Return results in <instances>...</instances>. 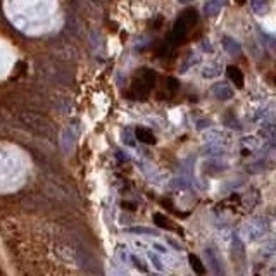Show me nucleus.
<instances>
[{
  "mask_svg": "<svg viewBox=\"0 0 276 276\" xmlns=\"http://www.w3.org/2000/svg\"><path fill=\"white\" fill-rule=\"evenodd\" d=\"M270 230V223H268L266 218H252L245 223L244 226V235H245V240H259L263 235L268 233Z\"/></svg>",
  "mask_w": 276,
  "mask_h": 276,
  "instance_id": "obj_1",
  "label": "nucleus"
},
{
  "mask_svg": "<svg viewBox=\"0 0 276 276\" xmlns=\"http://www.w3.org/2000/svg\"><path fill=\"white\" fill-rule=\"evenodd\" d=\"M204 256H206V259H207V268L212 276H228L225 261H223L221 254L218 252V249L206 247L204 249Z\"/></svg>",
  "mask_w": 276,
  "mask_h": 276,
  "instance_id": "obj_2",
  "label": "nucleus"
},
{
  "mask_svg": "<svg viewBox=\"0 0 276 276\" xmlns=\"http://www.w3.org/2000/svg\"><path fill=\"white\" fill-rule=\"evenodd\" d=\"M154 80H155V74L150 69H143L138 74L137 81L133 83V90L137 92L138 99H145L147 97V93L150 92L152 85H154Z\"/></svg>",
  "mask_w": 276,
  "mask_h": 276,
  "instance_id": "obj_3",
  "label": "nucleus"
},
{
  "mask_svg": "<svg viewBox=\"0 0 276 276\" xmlns=\"http://www.w3.org/2000/svg\"><path fill=\"white\" fill-rule=\"evenodd\" d=\"M135 137L138 138V141H141V143H147V145H154V143H155V137H154V133H152L148 128H143V126H140V128H137Z\"/></svg>",
  "mask_w": 276,
  "mask_h": 276,
  "instance_id": "obj_4",
  "label": "nucleus"
},
{
  "mask_svg": "<svg viewBox=\"0 0 276 276\" xmlns=\"http://www.w3.org/2000/svg\"><path fill=\"white\" fill-rule=\"evenodd\" d=\"M188 264H190V268L195 271V275L202 276L206 273V266H204V263L200 261V257L195 256V254H190L188 256Z\"/></svg>",
  "mask_w": 276,
  "mask_h": 276,
  "instance_id": "obj_5",
  "label": "nucleus"
},
{
  "mask_svg": "<svg viewBox=\"0 0 276 276\" xmlns=\"http://www.w3.org/2000/svg\"><path fill=\"white\" fill-rule=\"evenodd\" d=\"M126 233H133V235H147V237H157L159 231L152 230L148 226H130V228L125 230Z\"/></svg>",
  "mask_w": 276,
  "mask_h": 276,
  "instance_id": "obj_6",
  "label": "nucleus"
},
{
  "mask_svg": "<svg viewBox=\"0 0 276 276\" xmlns=\"http://www.w3.org/2000/svg\"><path fill=\"white\" fill-rule=\"evenodd\" d=\"M228 74H230L231 81H233V83L237 85L238 88H242V87H244V76H242L240 69H238V68H235V66H230V68H228Z\"/></svg>",
  "mask_w": 276,
  "mask_h": 276,
  "instance_id": "obj_7",
  "label": "nucleus"
},
{
  "mask_svg": "<svg viewBox=\"0 0 276 276\" xmlns=\"http://www.w3.org/2000/svg\"><path fill=\"white\" fill-rule=\"evenodd\" d=\"M130 261H132L133 266H135L137 270H140L141 273H147V271H148L147 264H145V261L141 259V257H138V256H132V259H130Z\"/></svg>",
  "mask_w": 276,
  "mask_h": 276,
  "instance_id": "obj_8",
  "label": "nucleus"
},
{
  "mask_svg": "<svg viewBox=\"0 0 276 276\" xmlns=\"http://www.w3.org/2000/svg\"><path fill=\"white\" fill-rule=\"evenodd\" d=\"M148 261H150L152 264H154V268L157 271H162V263H161V259H159V256L155 252H148Z\"/></svg>",
  "mask_w": 276,
  "mask_h": 276,
  "instance_id": "obj_9",
  "label": "nucleus"
},
{
  "mask_svg": "<svg viewBox=\"0 0 276 276\" xmlns=\"http://www.w3.org/2000/svg\"><path fill=\"white\" fill-rule=\"evenodd\" d=\"M154 221H155V225L159 226V228H167L169 226V221L166 219V216H162V214H154Z\"/></svg>",
  "mask_w": 276,
  "mask_h": 276,
  "instance_id": "obj_10",
  "label": "nucleus"
},
{
  "mask_svg": "<svg viewBox=\"0 0 276 276\" xmlns=\"http://www.w3.org/2000/svg\"><path fill=\"white\" fill-rule=\"evenodd\" d=\"M166 240H167V244H169L171 247L174 249V251H183V245H181L178 240H174V238H171V237H167Z\"/></svg>",
  "mask_w": 276,
  "mask_h": 276,
  "instance_id": "obj_11",
  "label": "nucleus"
},
{
  "mask_svg": "<svg viewBox=\"0 0 276 276\" xmlns=\"http://www.w3.org/2000/svg\"><path fill=\"white\" fill-rule=\"evenodd\" d=\"M118 254H119V259H121L123 263H126V261H130V259H132V256H130V254L126 252V251H123V249H119Z\"/></svg>",
  "mask_w": 276,
  "mask_h": 276,
  "instance_id": "obj_12",
  "label": "nucleus"
},
{
  "mask_svg": "<svg viewBox=\"0 0 276 276\" xmlns=\"http://www.w3.org/2000/svg\"><path fill=\"white\" fill-rule=\"evenodd\" d=\"M154 249L157 252H161V254H166V247H164V245H161V244H154Z\"/></svg>",
  "mask_w": 276,
  "mask_h": 276,
  "instance_id": "obj_13",
  "label": "nucleus"
},
{
  "mask_svg": "<svg viewBox=\"0 0 276 276\" xmlns=\"http://www.w3.org/2000/svg\"><path fill=\"white\" fill-rule=\"evenodd\" d=\"M148 276H162V275H159V273H150Z\"/></svg>",
  "mask_w": 276,
  "mask_h": 276,
  "instance_id": "obj_14",
  "label": "nucleus"
},
{
  "mask_svg": "<svg viewBox=\"0 0 276 276\" xmlns=\"http://www.w3.org/2000/svg\"><path fill=\"white\" fill-rule=\"evenodd\" d=\"M238 2H240V3H245V0H238Z\"/></svg>",
  "mask_w": 276,
  "mask_h": 276,
  "instance_id": "obj_15",
  "label": "nucleus"
},
{
  "mask_svg": "<svg viewBox=\"0 0 276 276\" xmlns=\"http://www.w3.org/2000/svg\"><path fill=\"white\" fill-rule=\"evenodd\" d=\"M275 218H276V207H275Z\"/></svg>",
  "mask_w": 276,
  "mask_h": 276,
  "instance_id": "obj_16",
  "label": "nucleus"
}]
</instances>
